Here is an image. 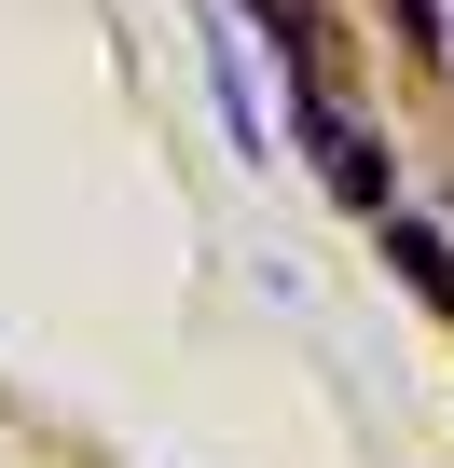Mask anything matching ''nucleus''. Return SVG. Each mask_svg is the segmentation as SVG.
<instances>
[{
    "label": "nucleus",
    "instance_id": "nucleus-1",
    "mask_svg": "<svg viewBox=\"0 0 454 468\" xmlns=\"http://www.w3.org/2000/svg\"><path fill=\"white\" fill-rule=\"evenodd\" d=\"M290 138L317 152V193H331V207H358V220H385V207H399L385 138H372L358 111H331V83H290Z\"/></svg>",
    "mask_w": 454,
    "mask_h": 468
},
{
    "label": "nucleus",
    "instance_id": "nucleus-2",
    "mask_svg": "<svg viewBox=\"0 0 454 468\" xmlns=\"http://www.w3.org/2000/svg\"><path fill=\"white\" fill-rule=\"evenodd\" d=\"M385 249L413 262V290H427V303H454V249H440L427 220H399V207H385Z\"/></svg>",
    "mask_w": 454,
    "mask_h": 468
}]
</instances>
